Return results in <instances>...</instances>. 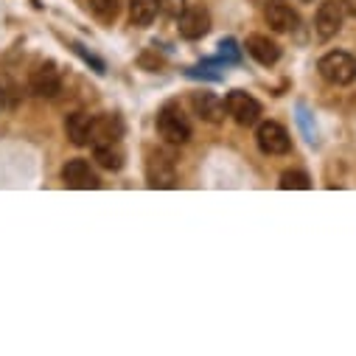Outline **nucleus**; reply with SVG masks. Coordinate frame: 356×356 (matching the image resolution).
I'll use <instances>...</instances> for the list:
<instances>
[{
	"label": "nucleus",
	"instance_id": "obj_1",
	"mask_svg": "<svg viewBox=\"0 0 356 356\" xmlns=\"http://www.w3.org/2000/svg\"><path fill=\"white\" fill-rule=\"evenodd\" d=\"M157 132H160L168 143L183 146V143H188V138H191V124H188V118L183 115V110L177 107V104H165V107L157 113Z\"/></svg>",
	"mask_w": 356,
	"mask_h": 356
},
{
	"label": "nucleus",
	"instance_id": "obj_2",
	"mask_svg": "<svg viewBox=\"0 0 356 356\" xmlns=\"http://www.w3.org/2000/svg\"><path fill=\"white\" fill-rule=\"evenodd\" d=\"M317 70L331 84H350L356 79V59L350 54H345V51H331V54H325L320 59Z\"/></svg>",
	"mask_w": 356,
	"mask_h": 356
},
{
	"label": "nucleus",
	"instance_id": "obj_3",
	"mask_svg": "<svg viewBox=\"0 0 356 356\" xmlns=\"http://www.w3.org/2000/svg\"><path fill=\"white\" fill-rule=\"evenodd\" d=\"M146 180L152 188H174L177 186V168H174V160L163 152H154L149 154L146 160Z\"/></svg>",
	"mask_w": 356,
	"mask_h": 356
},
{
	"label": "nucleus",
	"instance_id": "obj_4",
	"mask_svg": "<svg viewBox=\"0 0 356 356\" xmlns=\"http://www.w3.org/2000/svg\"><path fill=\"white\" fill-rule=\"evenodd\" d=\"M255 140H258V146H261L264 154H286V152L292 149L289 132H286L281 124H275V121H264V124L258 127Z\"/></svg>",
	"mask_w": 356,
	"mask_h": 356
},
{
	"label": "nucleus",
	"instance_id": "obj_5",
	"mask_svg": "<svg viewBox=\"0 0 356 356\" xmlns=\"http://www.w3.org/2000/svg\"><path fill=\"white\" fill-rule=\"evenodd\" d=\"M225 110H227V115H233V121H236L238 127H252V124L261 118V104H258L252 96L241 93V90H233V93L227 96Z\"/></svg>",
	"mask_w": 356,
	"mask_h": 356
},
{
	"label": "nucleus",
	"instance_id": "obj_6",
	"mask_svg": "<svg viewBox=\"0 0 356 356\" xmlns=\"http://www.w3.org/2000/svg\"><path fill=\"white\" fill-rule=\"evenodd\" d=\"M62 180L67 188H79V191H90V188H99V177L96 171L90 168V163L87 160H67L65 168H62Z\"/></svg>",
	"mask_w": 356,
	"mask_h": 356
},
{
	"label": "nucleus",
	"instance_id": "obj_7",
	"mask_svg": "<svg viewBox=\"0 0 356 356\" xmlns=\"http://www.w3.org/2000/svg\"><path fill=\"white\" fill-rule=\"evenodd\" d=\"M31 90L42 99H54L62 90V76H59L54 62H40L31 70Z\"/></svg>",
	"mask_w": 356,
	"mask_h": 356
},
{
	"label": "nucleus",
	"instance_id": "obj_8",
	"mask_svg": "<svg viewBox=\"0 0 356 356\" xmlns=\"http://www.w3.org/2000/svg\"><path fill=\"white\" fill-rule=\"evenodd\" d=\"M264 20L278 34H286V31L298 29V12L286 3V0H270V3L264 6Z\"/></svg>",
	"mask_w": 356,
	"mask_h": 356
},
{
	"label": "nucleus",
	"instance_id": "obj_9",
	"mask_svg": "<svg viewBox=\"0 0 356 356\" xmlns=\"http://www.w3.org/2000/svg\"><path fill=\"white\" fill-rule=\"evenodd\" d=\"M314 29H317L320 40L337 37L339 29H342V3H337V0H325V3L320 6V12H317V17H314Z\"/></svg>",
	"mask_w": 356,
	"mask_h": 356
},
{
	"label": "nucleus",
	"instance_id": "obj_10",
	"mask_svg": "<svg viewBox=\"0 0 356 356\" xmlns=\"http://www.w3.org/2000/svg\"><path fill=\"white\" fill-rule=\"evenodd\" d=\"M124 138V121L118 115H99L90 124V143L102 146V143H118Z\"/></svg>",
	"mask_w": 356,
	"mask_h": 356
},
{
	"label": "nucleus",
	"instance_id": "obj_11",
	"mask_svg": "<svg viewBox=\"0 0 356 356\" xmlns=\"http://www.w3.org/2000/svg\"><path fill=\"white\" fill-rule=\"evenodd\" d=\"M177 20H180V34H183L186 40H200V37H205V34L211 31V15H208V9H202V6L186 9Z\"/></svg>",
	"mask_w": 356,
	"mask_h": 356
},
{
	"label": "nucleus",
	"instance_id": "obj_12",
	"mask_svg": "<svg viewBox=\"0 0 356 356\" xmlns=\"http://www.w3.org/2000/svg\"><path fill=\"white\" fill-rule=\"evenodd\" d=\"M247 54L261 65H275L281 59V45L264 34H250L247 37Z\"/></svg>",
	"mask_w": 356,
	"mask_h": 356
},
{
	"label": "nucleus",
	"instance_id": "obj_13",
	"mask_svg": "<svg viewBox=\"0 0 356 356\" xmlns=\"http://www.w3.org/2000/svg\"><path fill=\"white\" fill-rule=\"evenodd\" d=\"M191 104H194V113L202 121H208V124H219L225 118V104L213 93H194L191 96Z\"/></svg>",
	"mask_w": 356,
	"mask_h": 356
},
{
	"label": "nucleus",
	"instance_id": "obj_14",
	"mask_svg": "<svg viewBox=\"0 0 356 356\" xmlns=\"http://www.w3.org/2000/svg\"><path fill=\"white\" fill-rule=\"evenodd\" d=\"M90 124H93V115H87V113H70L65 118V132H67L73 146L90 143Z\"/></svg>",
	"mask_w": 356,
	"mask_h": 356
},
{
	"label": "nucleus",
	"instance_id": "obj_15",
	"mask_svg": "<svg viewBox=\"0 0 356 356\" xmlns=\"http://www.w3.org/2000/svg\"><path fill=\"white\" fill-rule=\"evenodd\" d=\"M160 3L157 0H129V20L135 29H146L152 26V20L157 17Z\"/></svg>",
	"mask_w": 356,
	"mask_h": 356
},
{
	"label": "nucleus",
	"instance_id": "obj_16",
	"mask_svg": "<svg viewBox=\"0 0 356 356\" xmlns=\"http://www.w3.org/2000/svg\"><path fill=\"white\" fill-rule=\"evenodd\" d=\"M96 160L102 168L118 171L124 165V152L118 149V143H102V146H96Z\"/></svg>",
	"mask_w": 356,
	"mask_h": 356
},
{
	"label": "nucleus",
	"instance_id": "obj_17",
	"mask_svg": "<svg viewBox=\"0 0 356 356\" xmlns=\"http://www.w3.org/2000/svg\"><path fill=\"white\" fill-rule=\"evenodd\" d=\"M87 6L102 23H113L121 12V0H87Z\"/></svg>",
	"mask_w": 356,
	"mask_h": 356
},
{
	"label": "nucleus",
	"instance_id": "obj_18",
	"mask_svg": "<svg viewBox=\"0 0 356 356\" xmlns=\"http://www.w3.org/2000/svg\"><path fill=\"white\" fill-rule=\"evenodd\" d=\"M281 188L284 191H289V188L306 191V188H312V180H309V174H303V171H284L281 174Z\"/></svg>",
	"mask_w": 356,
	"mask_h": 356
},
{
	"label": "nucleus",
	"instance_id": "obj_19",
	"mask_svg": "<svg viewBox=\"0 0 356 356\" xmlns=\"http://www.w3.org/2000/svg\"><path fill=\"white\" fill-rule=\"evenodd\" d=\"M157 3H160V12L168 17H180L186 12V0H157Z\"/></svg>",
	"mask_w": 356,
	"mask_h": 356
},
{
	"label": "nucleus",
	"instance_id": "obj_20",
	"mask_svg": "<svg viewBox=\"0 0 356 356\" xmlns=\"http://www.w3.org/2000/svg\"><path fill=\"white\" fill-rule=\"evenodd\" d=\"M342 12L350 15V17H356V0H342Z\"/></svg>",
	"mask_w": 356,
	"mask_h": 356
},
{
	"label": "nucleus",
	"instance_id": "obj_21",
	"mask_svg": "<svg viewBox=\"0 0 356 356\" xmlns=\"http://www.w3.org/2000/svg\"><path fill=\"white\" fill-rule=\"evenodd\" d=\"M0 107H3V93H0Z\"/></svg>",
	"mask_w": 356,
	"mask_h": 356
},
{
	"label": "nucleus",
	"instance_id": "obj_22",
	"mask_svg": "<svg viewBox=\"0 0 356 356\" xmlns=\"http://www.w3.org/2000/svg\"><path fill=\"white\" fill-rule=\"evenodd\" d=\"M306 3H309V0H306Z\"/></svg>",
	"mask_w": 356,
	"mask_h": 356
}]
</instances>
